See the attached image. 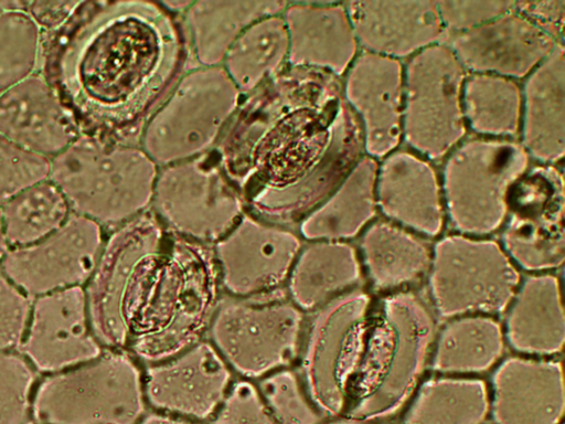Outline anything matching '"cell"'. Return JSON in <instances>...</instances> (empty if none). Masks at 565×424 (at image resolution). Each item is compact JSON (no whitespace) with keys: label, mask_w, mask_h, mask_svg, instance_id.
Listing matches in <instances>:
<instances>
[{"label":"cell","mask_w":565,"mask_h":424,"mask_svg":"<svg viewBox=\"0 0 565 424\" xmlns=\"http://www.w3.org/2000/svg\"><path fill=\"white\" fill-rule=\"evenodd\" d=\"M214 150L247 213L295 230L364 156L342 78L289 66L242 97Z\"/></svg>","instance_id":"obj_1"},{"label":"cell","mask_w":565,"mask_h":424,"mask_svg":"<svg viewBox=\"0 0 565 424\" xmlns=\"http://www.w3.org/2000/svg\"><path fill=\"white\" fill-rule=\"evenodd\" d=\"M193 67L182 13L162 1L85 0L41 33L36 72L81 135L139 145L148 119Z\"/></svg>","instance_id":"obj_2"},{"label":"cell","mask_w":565,"mask_h":424,"mask_svg":"<svg viewBox=\"0 0 565 424\" xmlns=\"http://www.w3.org/2000/svg\"><path fill=\"white\" fill-rule=\"evenodd\" d=\"M221 290L212 245L169 231L125 351L148 365L185 350L207 331Z\"/></svg>","instance_id":"obj_3"},{"label":"cell","mask_w":565,"mask_h":424,"mask_svg":"<svg viewBox=\"0 0 565 424\" xmlns=\"http://www.w3.org/2000/svg\"><path fill=\"white\" fill-rule=\"evenodd\" d=\"M430 305L404 289L374 303L345 416L376 422L395 415L419 384L437 331Z\"/></svg>","instance_id":"obj_4"},{"label":"cell","mask_w":565,"mask_h":424,"mask_svg":"<svg viewBox=\"0 0 565 424\" xmlns=\"http://www.w3.org/2000/svg\"><path fill=\"white\" fill-rule=\"evenodd\" d=\"M73 213L109 231L148 211L159 167L139 145L79 135L50 160Z\"/></svg>","instance_id":"obj_5"},{"label":"cell","mask_w":565,"mask_h":424,"mask_svg":"<svg viewBox=\"0 0 565 424\" xmlns=\"http://www.w3.org/2000/svg\"><path fill=\"white\" fill-rule=\"evenodd\" d=\"M168 232L149 209L106 236L85 289L90 329L102 346L125 351Z\"/></svg>","instance_id":"obj_6"},{"label":"cell","mask_w":565,"mask_h":424,"mask_svg":"<svg viewBox=\"0 0 565 424\" xmlns=\"http://www.w3.org/2000/svg\"><path fill=\"white\" fill-rule=\"evenodd\" d=\"M34 424H138L146 398L143 371L124 350L53 373L33 393Z\"/></svg>","instance_id":"obj_7"},{"label":"cell","mask_w":565,"mask_h":424,"mask_svg":"<svg viewBox=\"0 0 565 424\" xmlns=\"http://www.w3.org/2000/svg\"><path fill=\"white\" fill-rule=\"evenodd\" d=\"M532 160L518 139L465 138L444 159L446 220L456 233L490 237L505 221L508 195Z\"/></svg>","instance_id":"obj_8"},{"label":"cell","mask_w":565,"mask_h":424,"mask_svg":"<svg viewBox=\"0 0 565 424\" xmlns=\"http://www.w3.org/2000/svg\"><path fill=\"white\" fill-rule=\"evenodd\" d=\"M305 325V312L279 289L252 297L221 298L207 332L232 372L252 381L295 363Z\"/></svg>","instance_id":"obj_9"},{"label":"cell","mask_w":565,"mask_h":424,"mask_svg":"<svg viewBox=\"0 0 565 424\" xmlns=\"http://www.w3.org/2000/svg\"><path fill=\"white\" fill-rule=\"evenodd\" d=\"M242 97L222 66L193 67L148 119L139 146L159 168L209 153Z\"/></svg>","instance_id":"obj_10"},{"label":"cell","mask_w":565,"mask_h":424,"mask_svg":"<svg viewBox=\"0 0 565 424\" xmlns=\"http://www.w3.org/2000/svg\"><path fill=\"white\" fill-rule=\"evenodd\" d=\"M521 279L520 269L498 240L455 232L431 245L429 305L440 319L502 315Z\"/></svg>","instance_id":"obj_11"},{"label":"cell","mask_w":565,"mask_h":424,"mask_svg":"<svg viewBox=\"0 0 565 424\" xmlns=\"http://www.w3.org/2000/svg\"><path fill=\"white\" fill-rule=\"evenodd\" d=\"M373 307L372 295L359 287L313 311L298 371L323 416L344 414Z\"/></svg>","instance_id":"obj_12"},{"label":"cell","mask_w":565,"mask_h":424,"mask_svg":"<svg viewBox=\"0 0 565 424\" xmlns=\"http://www.w3.org/2000/svg\"><path fill=\"white\" fill-rule=\"evenodd\" d=\"M467 74L446 43L406 60L402 141L408 149L440 161L466 138L461 97Z\"/></svg>","instance_id":"obj_13"},{"label":"cell","mask_w":565,"mask_h":424,"mask_svg":"<svg viewBox=\"0 0 565 424\" xmlns=\"http://www.w3.org/2000/svg\"><path fill=\"white\" fill-rule=\"evenodd\" d=\"M150 210L169 231L207 245L246 212L215 150L159 168Z\"/></svg>","instance_id":"obj_14"},{"label":"cell","mask_w":565,"mask_h":424,"mask_svg":"<svg viewBox=\"0 0 565 424\" xmlns=\"http://www.w3.org/2000/svg\"><path fill=\"white\" fill-rule=\"evenodd\" d=\"M564 187L558 165L531 163L511 188L499 243L519 269L530 274L562 268Z\"/></svg>","instance_id":"obj_15"},{"label":"cell","mask_w":565,"mask_h":424,"mask_svg":"<svg viewBox=\"0 0 565 424\" xmlns=\"http://www.w3.org/2000/svg\"><path fill=\"white\" fill-rule=\"evenodd\" d=\"M305 241L295 229L247 212L212 245L221 289L252 297L282 289Z\"/></svg>","instance_id":"obj_16"},{"label":"cell","mask_w":565,"mask_h":424,"mask_svg":"<svg viewBox=\"0 0 565 424\" xmlns=\"http://www.w3.org/2000/svg\"><path fill=\"white\" fill-rule=\"evenodd\" d=\"M105 239L99 224L72 212L43 240L9 248L0 271L29 297L82 286L95 271Z\"/></svg>","instance_id":"obj_17"},{"label":"cell","mask_w":565,"mask_h":424,"mask_svg":"<svg viewBox=\"0 0 565 424\" xmlns=\"http://www.w3.org/2000/svg\"><path fill=\"white\" fill-rule=\"evenodd\" d=\"M232 384V370L205 339L143 371L146 402L164 414L188 420L213 416Z\"/></svg>","instance_id":"obj_18"},{"label":"cell","mask_w":565,"mask_h":424,"mask_svg":"<svg viewBox=\"0 0 565 424\" xmlns=\"http://www.w3.org/2000/svg\"><path fill=\"white\" fill-rule=\"evenodd\" d=\"M20 351L41 372L56 373L103 353L88 319L82 286L49 293L32 303Z\"/></svg>","instance_id":"obj_19"},{"label":"cell","mask_w":565,"mask_h":424,"mask_svg":"<svg viewBox=\"0 0 565 424\" xmlns=\"http://www.w3.org/2000/svg\"><path fill=\"white\" fill-rule=\"evenodd\" d=\"M343 99L356 116L364 155L381 160L402 144L404 63L360 51L342 77Z\"/></svg>","instance_id":"obj_20"},{"label":"cell","mask_w":565,"mask_h":424,"mask_svg":"<svg viewBox=\"0 0 565 424\" xmlns=\"http://www.w3.org/2000/svg\"><path fill=\"white\" fill-rule=\"evenodd\" d=\"M375 197L383 219L427 240L441 236L446 224L440 174L433 162L397 148L377 161Z\"/></svg>","instance_id":"obj_21"},{"label":"cell","mask_w":565,"mask_h":424,"mask_svg":"<svg viewBox=\"0 0 565 424\" xmlns=\"http://www.w3.org/2000/svg\"><path fill=\"white\" fill-rule=\"evenodd\" d=\"M444 43L467 73L494 74L519 82L558 42L512 9L473 30L448 35Z\"/></svg>","instance_id":"obj_22"},{"label":"cell","mask_w":565,"mask_h":424,"mask_svg":"<svg viewBox=\"0 0 565 424\" xmlns=\"http://www.w3.org/2000/svg\"><path fill=\"white\" fill-rule=\"evenodd\" d=\"M490 413L494 424H561L565 411L562 361L512 354L490 378Z\"/></svg>","instance_id":"obj_23"},{"label":"cell","mask_w":565,"mask_h":424,"mask_svg":"<svg viewBox=\"0 0 565 424\" xmlns=\"http://www.w3.org/2000/svg\"><path fill=\"white\" fill-rule=\"evenodd\" d=\"M344 4L361 51L403 62L447 39L436 1L362 0Z\"/></svg>","instance_id":"obj_24"},{"label":"cell","mask_w":565,"mask_h":424,"mask_svg":"<svg viewBox=\"0 0 565 424\" xmlns=\"http://www.w3.org/2000/svg\"><path fill=\"white\" fill-rule=\"evenodd\" d=\"M281 18L288 34L289 67L324 71L342 78L361 51L344 2H288Z\"/></svg>","instance_id":"obj_25"},{"label":"cell","mask_w":565,"mask_h":424,"mask_svg":"<svg viewBox=\"0 0 565 424\" xmlns=\"http://www.w3.org/2000/svg\"><path fill=\"white\" fill-rule=\"evenodd\" d=\"M0 134L49 160L81 135L68 112L38 72L0 95Z\"/></svg>","instance_id":"obj_26"},{"label":"cell","mask_w":565,"mask_h":424,"mask_svg":"<svg viewBox=\"0 0 565 424\" xmlns=\"http://www.w3.org/2000/svg\"><path fill=\"white\" fill-rule=\"evenodd\" d=\"M564 43L523 80L518 140L535 163L559 165L565 155Z\"/></svg>","instance_id":"obj_27"},{"label":"cell","mask_w":565,"mask_h":424,"mask_svg":"<svg viewBox=\"0 0 565 424\" xmlns=\"http://www.w3.org/2000/svg\"><path fill=\"white\" fill-rule=\"evenodd\" d=\"M503 315L505 343L518 354L553 358L562 353L565 317L557 274L523 277Z\"/></svg>","instance_id":"obj_28"},{"label":"cell","mask_w":565,"mask_h":424,"mask_svg":"<svg viewBox=\"0 0 565 424\" xmlns=\"http://www.w3.org/2000/svg\"><path fill=\"white\" fill-rule=\"evenodd\" d=\"M356 250L371 288L385 295L409 289L427 275L431 262L427 239L383 218L364 229Z\"/></svg>","instance_id":"obj_29"},{"label":"cell","mask_w":565,"mask_h":424,"mask_svg":"<svg viewBox=\"0 0 565 424\" xmlns=\"http://www.w3.org/2000/svg\"><path fill=\"white\" fill-rule=\"evenodd\" d=\"M363 268L351 242H305L286 282L290 300L303 312L316 311L331 299L359 288Z\"/></svg>","instance_id":"obj_30"},{"label":"cell","mask_w":565,"mask_h":424,"mask_svg":"<svg viewBox=\"0 0 565 424\" xmlns=\"http://www.w3.org/2000/svg\"><path fill=\"white\" fill-rule=\"evenodd\" d=\"M377 160L364 155L340 184L297 225L305 242H350L379 213L375 197Z\"/></svg>","instance_id":"obj_31"},{"label":"cell","mask_w":565,"mask_h":424,"mask_svg":"<svg viewBox=\"0 0 565 424\" xmlns=\"http://www.w3.org/2000/svg\"><path fill=\"white\" fill-rule=\"evenodd\" d=\"M288 1L199 0L182 13L196 66H222L235 40L259 19L281 14Z\"/></svg>","instance_id":"obj_32"},{"label":"cell","mask_w":565,"mask_h":424,"mask_svg":"<svg viewBox=\"0 0 565 424\" xmlns=\"http://www.w3.org/2000/svg\"><path fill=\"white\" fill-rule=\"evenodd\" d=\"M505 346L502 322L495 317L450 318L437 328L428 365L437 374L476 377L503 359Z\"/></svg>","instance_id":"obj_33"},{"label":"cell","mask_w":565,"mask_h":424,"mask_svg":"<svg viewBox=\"0 0 565 424\" xmlns=\"http://www.w3.org/2000/svg\"><path fill=\"white\" fill-rule=\"evenodd\" d=\"M409 400L402 424H483L490 413L489 385L478 377H429Z\"/></svg>","instance_id":"obj_34"},{"label":"cell","mask_w":565,"mask_h":424,"mask_svg":"<svg viewBox=\"0 0 565 424\" xmlns=\"http://www.w3.org/2000/svg\"><path fill=\"white\" fill-rule=\"evenodd\" d=\"M288 34L281 14L250 24L227 51L222 67L246 96L287 66Z\"/></svg>","instance_id":"obj_35"},{"label":"cell","mask_w":565,"mask_h":424,"mask_svg":"<svg viewBox=\"0 0 565 424\" xmlns=\"http://www.w3.org/2000/svg\"><path fill=\"white\" fill-rule=\"evenodd\" d=\"M461 103L467 130L477 137L519 138L522 89L518 81L494 74L468 73Z\"/></svg>","instance_id":"obj_36"},{"label":"cell","mask_w":565,"mask_h":424,"mask_svg":"<svg viewBox=\"0 0 565 424\" xmlns=\"http://www.w3.org/2000/svg\"><path fill=\"white\" fill-rule=\"evenodd\" d=\"M9 248L34 244L60 229L72 213L61 189L50 179L23 189L0 205Z\"/></svg>","instance_id":"obj_37"},{"label":"cell","mask_w":565,"mask_h":424,"mask_svg":"<svg viewBox=\"0 0 565 424\" xmlns=\"http://www.w3.org/2000/svg\"><path fill=\"white\" fill-rule=\"evenodd\" d=\"M41 31L24 11L0 14V95L36 73Z\"/></svg>","instance_id":"obj_38"},{"label":"cell","mask_w":565,"mask_h":424,"mask_svg":"<svg viewBox=\"0 0 565 424\" xmlns=\"http://www.w3.org/2000/svg\"><path fill=\"white\" fill-rule=\"evenodd\" d=\"M278 424H320L323 414L316 407L298 370L285 368L269 373L256 384Z\"/></svg>","instance_id":"obj_39"},{"label":"cell","mask_w":565,"mask_h":424,"mask_svg":"<svg viewBox=\"0 0 565 424\" xmlns=\"http://www.w3.org/2000/svg\"><path fill=\"white\" fill-rule=\"evenodd\" d=\"M35 373L20 354L0 352V424H34Z\"/></svg>","instance_id":"obj_40"},{"label":"cell","mask_w":565,"mask_h":424,"mask_svg":"<svg viewBox=\"0 0 565 424\" xmlns=\"http://www.w3.org/2000/svg\"><path fill=\"white\" fill-rule=\"evenodd\" d=\"M50 160L30 152L0 134V205L23 189L47 179Z\"/></svg>","instance_id":"obj_41"},{"label":"cell","mask_w":565,"mask_h":424,"mask_svg":"<svg viewBox=\"0 0 565 424\" xmlns=\"http://www.w3.org/2000/svg\"><path fill=\"white\" fill-rule=\"evenodd\" d=\"M212 424H278L250 380L234 381Z\"/></svg>","instance_id":"obj_42"},{"label":"cell","mask_w":565,"mask_h":424,"mask_svg":"<svg viewBox=\"0 0 565 424\" xmlns=\"http://www.w3.org/2000/svg\"><path fill=\"white\" fill-rule=\"evenodd\" d=\"M31 309V297L0 271V352L20 347Z\"/></svg>","instance_id":"obj_43"},{"label":"cell","mask_w":565,"mask_h":424,"mask_svg":"<svg viewBox=\"0 0 565 424\" xmlns=\"http://www.w3.org/2000/svg\"><path fill=\"white\" fill-rule=\"evenodd\" d=\"M448 35L473 30L513 9L514 1H436Z\"/></svg>","instance_id":"obj_44"},{"label":"cell","mask_w":565,"mask_h":424,"mask_svg":"<svg viewBox=\"0 0 565 424\" xmlns=\"http://www.w3.org/2000/svg\"><path fill=\"white\" fill-rule=\"evenodd\" d=\"M513 9L556 42L564 43L565 0L514 1Z\"/></svg>","instance_id":"obj_45"},{"label":"cell","mask_w":565,"mask_h":424,"mask_svg":"<svg viewBox=\"0 0 565 424\" xmlns=\"http://www.w3.org/2000/svg\"><path fill=\"white\" fill-rule=\"evenodd\" d=\"M78 0L28 1L25 12L39 26L41 33L57 29L72 13Z\"/></svg>","instance_id":"obj_46"},{"label":"cell","mask_w":565,"mask_h":424,"mask_svg":"<svg viewBox=\"0 0 565 424\" xmlns=\"http://www.w3.org/2000/svg\"><path fill=\"white\" fill-rule=\"evenodd\" d=\"M138 424H198L188 418L169 414L152 413L143 416Z\"/></svg>","instance_id":"obj_47"},{"label":"cell","mask_w":565,"mask_h":424,"mask_svg":"<svg viewBox=\"0 0 565 424\" xmlns=\"http://www.w3.org/2000/svg\"><path fill=\"white\" fill-rule=\"evenodd\" d=\"M327 424H377V423L371 422V421H363V420H359V418H354V417L344 415V416L338 417Z\"/></svg>","instance_id":"obj_48"},{"label":"cell","mask_w":565,"mask_h":424,"mask_svg":"<svg viewBox=\"0 0 565 424\" xmlns=\"http://www.w3.org/2000/svg\"><path fill=\"white\" fill-rule=\"evenodd\" d=\"M8 250H9V246L7 244L4 233H3L2 221H1V210H0V267H1L2 261H3Z\"/></svg>","instance_id":"obj_49"},{"label":"cell","mask_w":565,"mask_h":424,"mask_svg":"<svg viewBox=\"0 0 565 424\" xmlns=\"http://www.w3.org/2000/svg\"><path fill=\"white\" fill-rule=\"evenodd\" d=\"M1 13H2V9H1V7H0V14H1Z\"/></svg>","instance_id":"obj_50"}]
</instances>
